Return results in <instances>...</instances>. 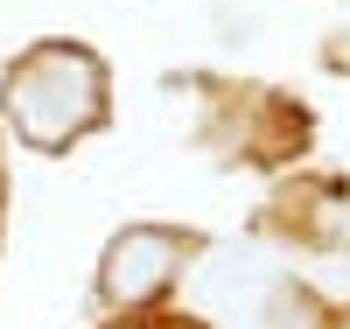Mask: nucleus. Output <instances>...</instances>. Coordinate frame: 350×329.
<instances>
[{
    "label": "nucleus",
    "mask_w": 350,
    "mask_h": 329,
    "mask_svg": "<svg viewBox=\"0 0 350 329\" xmlns=\"http://www.w3.org/2000/svg\"><path fill=\"white\" fill-rule=\"evenodd\" d=\"M0 119L36 155H70L112 119V70L92 42L42 36L0 70Z\"/></svg>",
    "instance_id": "1"
},
{
    "label": "nucleus",
    "mask_w": 350,
    "mask_h": 329,
    "mask_svg": "<svg viewBox=\"0 0 350 329\" xmlns=\"http://www.w3.org/2000/svg\"><path fill=\"white\" fill-rule=\"evenodd\" d=\"M203 252V238L183 224H126L98 252V302L105 308H148L183 280V266Z\"/></svg>",
    "instance_id": "2"
},
{
    "label": "nucleus",
    "mask_w": 350,
    "mask_h": 329,
    "mask_svg": "<svg viewBox=\"0 0 350 329\" xmlns=\"http://www.w3.org/2000/svg\"><path fill=\"white\" fill-rule=\"evenodd\" d=\"M273 224L295 231L301 246H343V238H350V183H329V175L295 183L273 203Z\"/></svg>",
    "instance_id": "3"
},
{
    "label": "nucleus",
    "mask_w": 350,
    "mask_h": 329,
    "mask_svg": "<svg viewBox=\"0 0 350 329\" xmlns=\"http://www.w3.org/2000/svg\"><path fill=\"white\" fill-rule=\"evenodd\" d=\"M336 329H350V315H343V322H336Z\"/></svg>",
    "instance_id": "4"
}]
</instances>
